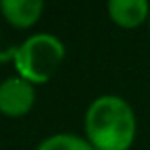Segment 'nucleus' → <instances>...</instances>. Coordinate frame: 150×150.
Returning <instances> with one entry per match:
<instances>
[{
	"mask_svg": "<svg viewBox=\"0 0 150 150\" xmlns=\"http://www.w3.org/2000/svg\"><path fill=\"white\" fill-rule=\"evenodd\" d=\"M84 127L95 150H129L137 135V116L125 99L101 95L86 110Z\"/></svg>",
	"mask_w": 150,
	"mask_h": 150,
	"instance_id": "1",
	"label": "nucleus"
},
{
	"mask_svg": "<svg viewBox=\"0 0 150 150\" xmlns=\"http://www.w3.org/2000/svg\"><path fill=\"white\" fill-rule=\"evenodd\" d=\"M65 59V46L50 33H38L29 36L17 46L13 65L17 76L30 84H46Z\"/></svg>",
	"mask_w": 150,
	"mask_h": 150,
	"instance_id": "2",
	"label": "nucleus"
},
{
	"mask_svg": "<svg viewBox=\"0 0 150 150\" xmlns=\"http://www.w3.org/2000/svg\"><path fill=\"white\" fill-rule=\"evenodd\" d=\"M36 101L34 86L21 76H10L0 82V112L10 118H19L30 112Z\"/></svg>",
	"mask_w": 150,
	"mask_h": 150,
	"instance_id": "3",
	"label": "nucleus"
},
{
	"mask_svg": "<svg viewBox=\"0 0 150 150\" xmlns=\"http://www.w3.org/2000/svg\"><path fill=\"white\" fill-rule=\"evenodd\" d=\"M0 11L10 25L17 29H27L40 19L44 11V2L42 0H2Z\"/></svg>",
	"mask_w": 150,
	"mask_h": 150,
	"instance_id": "4",
	"label": "nucleus"
},
{
	"mask_svg": "<svg viewBox=\"0 0 150 150\" xmlns=\"http://www.w3.org/2000/svg\"><path fill=\"white\" fill-rule=\"evenodd\" d=\"M108 15L116 25L124 29L139 27L150 15V4L146 0H110L106 4Z\"/></svg>",
	"mask_w": 150,
	"mask_h": 150,
	"instance_id": "5",
	"label": "nucleus"
},
{
	"mask_svg": "<svg viewBox=\"0 0 150 150\" xmlns=\"http://www.w3.org/2000/svg\"><path fill=\"white\" fill-rule=\"evenodd\" d=\"M36 150H95L88 139L72 135V133H55L44 139Z\"/></svg>",
	"mask_w": 150,
	"mask_h": 150,
	"instance_id": "6",
	"label": "nucleus"
},
{
	"mask_svg": "<svg viewBox=\"0 0 150 150\" xmlns=\"http://www.w3.org/2000/svg\"><path fill=\"white\" fill-rule=\"evenodd\" d=\"M15 51H17V46L4 42V36L0 34V63H4V61H13Z\"/></svg>",
	"mask_w": 150,
	"mask_h": 150,
	"instance_id": "7",
	"label": "nucleus"
},
{
	"mask_svg": "<svg viewBox=\"0 0 150 150\" xmlns=\"http://www.w3.org/2000/svg\"><path fill=\"white\" fill-rule=\"evenodd\" d=\"M148 27H150V15H148Z\"/></svg>",
	"mask_w": 150,
	"mask_h": 150,
	"instance_id": "8",
	"label": "nucleus"
}]
</instances>
